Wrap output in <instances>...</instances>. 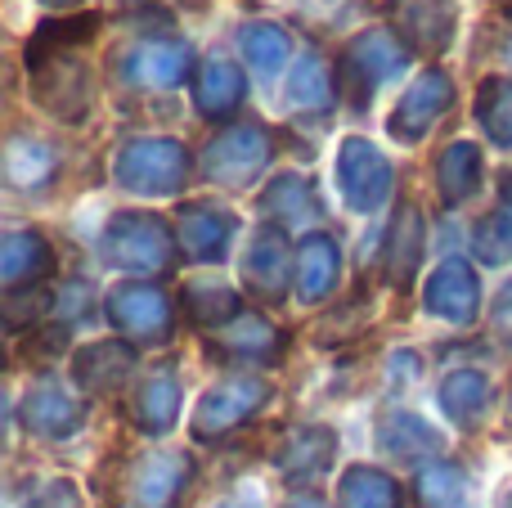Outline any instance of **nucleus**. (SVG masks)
<instances>
[{
    "label": "nucleus",
    "instance_id": "2f4dec72",
    "mask_svg": "<svg viewBox=\"0 0 512 508\" xmlns=\"http://www.w3.org/2000/svg\"><path fill=\"white\" fill-rule=\"evenodd\" d=\"M221 351L225 356H239V360H274L279 333H274L261 315H239V320L221 333Z\"/></svg>",
    "mask_w": 512,
    "mask_h": 508
},
{
    "label": "nucleus",
    "instance_id": "b1692460",
    "mask_svg": "<svg viewBox=\"0 0 512 508\" xmlns=\"http://www.w3.org/2000/svg\"><path fill=\"white\" fill-rule=\"evenodd\" d=\"M99 32L95 14H50L32 36H27V63L45 54H72Z\"/></svg>",
    "mask_w": 512,
    "mask_h": 508
},
{
    "label": "nucleus",
    "instance_id": "58836bf2",
    "mask_svg": "<svg viewBox=\"0 0 512 508\" xmlns=\"http://www.w3.org/2000/svg\"><path fill=\"white\" fill-rule=\"evenodd\" d=\"M499 225H504L508 239H512V180L504 185V203H499Z\"/></svg>",
    "mask_w": 512,
    "mask_h": 508
},
{
    "label": "nucleus",
    "instance_id": "dca6fc26",
    "mask_svg": "<svg viewBox=\"0 0 512 508\" xmlns=\"http://www.w3.org/2000/svg\"><path fill=\"white\" fill-rule=\"evenodd\" d=\"M243 99H248V81H243V72L234 59H207L203 68H198L194 104L203 117L225 122V117H234L243 108Z\"/></svg>",
    "mask_w": 512,
    "mask_h": 508
},
{
    "label": "nucleus",
    "instance_id": "2eb2a0df",
    "mask_svg": "<svg viewBox=\"0 0 512 508\" xmlns=\"http://www.w3.org/2000/svg\"><path fill=\"white\" fill-rule=\"evenodd\" d=\"M297 266V257H288V239L279 230H256L252 234V248H248V261H243V275H248L252 293L265 297V302H279L288 293V270Z\"/></svg>",
    "mask_w": 512,
    "mask_h": 508
},
{
    "label": "nucleus",
    "instance_id": "a878e982",
    "mask_svg": "<svg viewBox=\"0 0 512 508\" xmlns=\"http://www.w3.org/2000/svg\"><path fill=\"white\" fill-rule=\"evenodd\" d=\"M77 383L90 387V392H113L126 374H131V347L122 342H99V347H86L77 356Z\"/></svg>",
    "mask_w": 512,
    "mask_h": 508
},
{
    "label": "nucleus",
    "instance_id": "c85d7f7f",
    "mask_svg": "<svg viewBox=\"0 0 512 508\" xmlns=\"http://www.w3.org/2000/svg\"><path fill=\"white\" fill-rule=\"evenodd\" d=\"M477 122L499 149H512V81L486 77L477 90Z\"/></svg>",
    "mask_w": 512,
    "mask_h": 508
},
{
    "label": "nucleus",
    "instance_id": "a19ab883",
    "mask_svg": "<svg viewBox=\"0 0 512 508\" xmlns=\"http://www.w3.org/2000/svg\"><path fill=\"white\" fill-rule=\"evenodd\" d=\"M504 59L512 63V32H508V41H504Z\"/></svg>",
    "mask_w": 512,
    "mask_h": 508
},
{
    "label": "nucleus",
    "instance_id": "39448f33",
    "mask_svg": "<svg viewBox=\"0 0 512 508\" xmlns=\"http://www.w3.org/2000/svg\"><path fill=\"white\" fill-rule=\"evenodd\" d=\"M454 99H459V90H454L450 72H441V68L418 72V77L405 86V95L396 99L391 117H387L391 140H400V144L427 140V135H432V126L454 108Z\"/></svg>",
    "mask_w": 512,
    "mask_h": 508
},
{
    "label": "nucleus",
    "instance_id": "1a4fd4ad",
    "mask_svg": "<svg viewBox=\"0 0 512 508\" xmlns=\"http://www.w3.org/2000/svg\"><path fill=\"white\" fill-rule=\"evenodd\" d=\"M194 72V50L185 41H140L126 50L122 81L131 90H176Z\"/></svg>",
    "mask_w": 512,
    "mask_h": 508
},
{
    "label": "nucleus",
    "instance_id": "f257e3e1",
    "mask_svg": "<svg viewBox=\"0 0 512 508\" xmlns=\"http://www.w3.org/2000/svg\"><path fill=\"white\" fill-rule=\"evenodd\" d=\"M409 54L414 50L396 36V27H369V32H360L346 45L342 63H337V81H342V90L351 95L355 108H369L373 95H378L387 81L405 77Z\"/></svg>",
    "mask_w": 512,
    "mask_h": 508
},
{
    "label": "nucleus",
    "instance_id": "aec40b11",
    "mask_svg": "<svg viewBox=\"0 0 512 508\" xmlns=\"http://www.w3.org/2000/svg\"><path fill=\"white\" fill-rule=\"evenodd\" d=\"M239 54L256 77H279L283 68H292V36L279 23L252 18L239 27Z\"/></svg>",
    "mask_w": 512,
    "mask_h": 508
},
{
    "label": "nucleus",
    "instance_id": "e433bc0d",
    "mask_svg": "<svg viewBox=\"0 0 512 508\" xmlns=\"http://www.w3.org/2000/svg\"><path fill=\"white\" fill-rule=\"evenodd\" d=\"M23 504L27 508H81L77 486L63 482V477H36L23 491Z\"/></svg>",
    "mask_w": 512,
    "mask_h": 508
},
{
    "label": "nucleus",
    "instance_id": "a211bd4d",
    "mask_svg": "<svg viewBox=\"0 0 512 508\" xmlns=\"http://www.w3.org/2000/svg\"><path fill=\"white\" fill-rule=\"evenodd\" d=\"M23 419L32 428V437H72L86 414H81V405L59 383H36L23 405Z\"/></svg>",
    "mask_w": 512,
    "mask_h": 508
},
{
    "label": "nucleus",
    "instance_id": "473e14b6",
    "mask_svg": "<svg viewBox=\"0 0 512 508\" xmlns=\"http://www.w3.org/2000/svg\"><path fill=\"white\" fill-rule=\"evenodd\" d=\"M436 446H441V437H436L423 419H414V414H387V419H382V450H391V455L409 459V455H423V450H436Z\"/></svg>",
    "mask_w": 512,
    "mask_h": 508
},
{
    "label": "nucleus",
    "instance_id": "bb28decb",
    "mask_svg": "<svg viewBox=\"0 0 512 508\" xmlns=\"http://www.w3.org/2000/svg\"><path fill=\"white\" fill-rule=\"evenodd\" d=\"M180 414V383L162 369V374L144 378L140 396H135V423L144 432H167Z\"/></svg>",
    "mask_w": 512,
    "mask_h": 508
},
{
    "label": "nucleus",
    "instance_id": "c9c22d12",
    "mask_svg": "<svg viewBox=\"0 0 512 508\" xmlns=\"http://www.w3.org/2000/svg\"><path fill=\"white\" fill-rule=\"evenodd\" d=\"M418 500L423 508H454L463 500V473L454 464H432L418 477Z\"/></svg>",
    "mask_w": 512,
    "mask_h": 508
},
{
    "label": "nucleus",
    "instance_id": "f8f14e48",
    "mask_svg": "<svg viewBox=\"0 0 512 508\" xmlns=\"http://www.w3.org/2000/svg\"><path fill=\"white\" fill-rule=\"evenodd\" d=\"M234 239V212L216 203H185L180 207V230L176 243L185 257L194 261H221Z\"/></svg>",
    "mask_w": 512,
    "mask_h": 508
},
{
    "label": "nucleus",
    "instance_id": "79ce46f5",
    "mask_svg": "<svg viewBox=\"0 0 512 508\" xmlns=\"http://www.w3.org/2000/svg\"><path fill=\"white\" fill-rule=\"evenodd\" d=\"M292 508H319L315 500H301V504H292Z\"/></svg>",
    "mask_w": 512,
    "mask_h": 508
},
{
    "label": "nucleus",
    "instance_id": "4be33fe9",
    "mask_svg": "<svg viewBox=\"0 0 512 508\" xmlns=\"http://www.w3.org/2000/svg\"><path fill=\"white\" fill-rule=\"evenodd\" d=\"M481 171H486V162H481V149L472 140H454L450 149L436 158V189H441L445 203H468L472 194H477L481 185Z\"/></svg>",
    "mask_w": 512,
    "mask_h": 508
},
{
    "label": "nucleus",
    "instance_id": "20e7f679",
    "mask_svg": "<svg viewBox=\"0 0 512 508\" xmlns=\"http://www.w3.org/2000/svg\"><path fill=\"white\" fill-rule=\"evenodd\" d=\"M32 99L59 122H81L95 104V77L81 54H45L32 59Z\"/></svg>",
    "mask_w": 512,
    "mask_h": 508
},
{
    "label": "nucleus",
    "instance_id": "7c9ffc66",
    "mask_svg": "<svg viewBox=\"0 0 512 508\" xmlns=\"http://www.w3.org/2000/svg\"><path fill=\"white\" fill-rule=\"evenodd\" d=\"M261 207H265L270 216H279L283 225L310 221V216L319 212V203H315V185H310L306 176H279L270 189H265Z\"/></svg>",
    "mask_w": 512,
    "mask_h": 508
},
{
    "label": "nucleus",
    "instance_id": "6e6552de",
    "mask_svg": "<svg viewBox=\"0 0 512 508\" xmlns=\"http://www.w3.org/2000/svg\"><path fill=\"white\" fill-rule=\"evenodd\" d=\"M265 401H270V387H265L261 378H252V374L225 378V383H216L212 392L203 396V405H198L194 437H203V441L225 437V432H234L239 423H248Z\"/></svg>",
    "mask_w": 512,
    "mask_h": 508
},
{
    "label": "nucleus",
    "instance_id": "cd10ccee",
    "mask_svg": "<svg viewBox=\"0 0 512 508\" xmlns=\"http://www.w3.org/2000/svg\"><path fill=\"white\" fill-rule=\"evenodd\" d=\"M441 405L450 410L454 423H481V414L490 410V383L477 374V369H459L441 383Z\"/></svg>",
    "mask_w": 512,
    "mask_h": 508
},
{
    "label": "nucleus",
    "instance_id": "72a5a7b5",
    "mask_svg": "<svg viewBox=\"0 0 512 508\" xmlns=\"http://www.w3.org/2000/svg\"><path fill=\"white\" fill-rule=\"evenodd\" d=\"M342 504L346 508H396L400 491L391 477L373 473V468H355V473H346V482H342Z\"/></svg>",
    "mask_w": 512,
    "mask_h": 508
},
{
    "label": "nucleus",
    "instance_id": "9d476101",
    "mask_svg": "<svg viewBox=\"0 0 512 508\" xmlns=\"http://www.w3.org/2000/svg\"><path fill=\"white\" fill-rule=\"evenodd\" d=\"M396 36L418 54H445L459 27V5L454 0H396L391 5Z\"/></svg>",
    "mask_w": 512,
    "mask_h": 508
},
{
    "label": "nucleus",
    "instance_id": "ddd939ff",
    "mask_svg": "<svg viewBox=\"0 0 512 508\" xmlns=\"http://www.w3.org/2000/svg\"><path fill=\"white\" fill-rule=\"evenodd\" d=\"M481 306V279L468 261H445L427 279V311L450 324H472Z\"/></svg>",
    "mask_w": 512,
    "mask_h": 508
},
{
    "label": "nucleus",
    "instance_id": "f3484780",
    "mask_svg": "<svg viewBox=\"0 0 512 508\" xmlns=\"http://www.w3.org/2000/svg\"><path fill=\"white\" fill-rule=\"evenodd\" d=\"M337 86H342L337 68H328L319 54H301L288 68V77H283V99L297 113H328L337 99Z\"/></svg>",
    "mask_w": 512,
    "mask_h": 508
},
{
    "label": "nucleus",
    "instance_id": "423d86ee",
    "mask_svg": "<svg viewBox=\"0 0 512 508\" xmlns=\"http://www.w3.org/2000/svg\"><path fill=\"white\" fill-rule=\"evenodd\" d=\"M171 252H176V239L158 216L117 212L104 230V257L117 270H167Z\"/></svg>",
    "mask_w": 512,
    "mask_h": 508
},
{
    "label": "nucleus",
    "instance_id": "4468645a",
    "mask_svg": "<svg viewBox=\"0 0 512 508\" xmlns=\"http://www.w3.org/2000/svg\"><path fill=\"white\" fill-rule=\"evenodd\" d=\"M194 477V464L185 455H171V450H158V455L140 459L131 482V504L135 508H171L180 500V491Z\"/></svg>",
    "mask_w": 512,
    "mask_h": 508
},
{
    "label": "nucleus",
    "instance_id": "f704fd0d",
    "mask_svg": "<svg viewBox=\"0 0 512 508\" xmlns=\"http://www.w3.org/2000/svg\"><path fill=\"white\" fill-rule=\"evenodd\" d=\"M185 311L194 315L198 324H221L239 315V302L225 284H189L185 288Z\"/></svg>",
    "mask_w": 512,
    "mask_h": 508
},
{
    "label": "nucleus",
    "instance_id": "ea45409f",
    "mask_svg": "<svg viewBox=\"0 0 512 508\" xmlns=\"http://www.w3.org/2000/svg\"><path fill=\"white\" fill-rule=\"evenodd\" d=\"M41 5H50V9H72V5H81V0H41Z\"/></svg>",
    "mask_w": 512,
    "mask_h": 508
},
{
    "label": "nucleus",
    "instance_id": "7ed1b4c3",
    "mask_svg": "<svg viewBox=\"0 0 512 508\" xmlns=\"http://www.w3.org/2000/svg\"><path fill=\"white\" fill-rule=\"evenodd\" d=\"M270 158H274V140L252 117V122L221 126L212 135V144L203 149V176L221 189H248Z\"/></svg>",
    "mask_w": 512,
    "mask_h": 508
},
{
    "label": "nucleus",
    "instance_id": "393cba45",
    "mask_svg": "<svg viewBox=\"0 0 512 508\" xmlns=\"http://www.w3.org/2000/svg\"><path fill=\"white\" fill-rule=\"evenodd\" d=\"M391 284L405 288L414 279L418 261H423V212L414 203H405L391 221Z\"/></svg>",
    "mask_w": 512,
    "mask_h": 508
},
{
    "label": "nucleus",
    "instance_id": "412c9836",
    "mask_svg": "<svg viewBox=\"0 0 512 508\" xmlns=\"http://www.w3.org/2000/svg\"><path fill=\"white\" fill-rule=\"evenodd\" d=\"M333 455H337V437L328 428H297V432H288V441H283L279 468H283V477H292V482H310V477L328 473Z\"/></svg>",
    "mask_w": 512,
    "mask_h": 508
},
{
    "label": "nucleus",
    "instance_id": "c756f323",
    "mask_svg": "<svg viewBox=\"0 0 512 508\" xmlns=\"http://www.w3.org/2000/svg\"><path fill=\"white\" fill-rule=\"evenodd\" d=\"M50 266H54V252L36 230H14L5 239V279L9 284H27V279L45 275Z\"/></svg>",
    "mask_w": 512,
    "mask_h": 508
},
{
    "label": "nucleus",
    "instance_id": "5701e85b",
    "mask_svg": "<svg viewBox=\"0 0 512 508\" xmlns=\"http://www.w3.org/2000/svg\"><path fill=\"white\" fill-rule=\"evenodd\" d=\"M5 176L14 189H45L54 176H59V158L45 140L36 135H14L5 149Z\"/></svg>",
    "mask_w": 512,
    "mask_h": 508
},
{
    "label": "nucleus",
    "instance_id": "f03ea898",
    "mask_svg": "<svg viewBox=\"0 0 512 508\" xmlns=\"http://www.w3.org/2000/svg\"><path fill=\"white\" fill-rule=\"evenodd\" d=\"M113 176L122 189L144 198H167L180 194L189 180V149L167 135H140V140L122 144L113 162Z\"/></svg>",
    "mask_w": 512,
    "mask_h": 508
},
{
    "label": "nucleus",
    "instance_id": "6ab92c4d",
    "mask_svg": "<svg viewBox=\"0 0 512 508\" xmlns=\"http://www.w3.org/2000/svg\"><path fill=\"white\" fill-rule=\"evenodd\" d=\"M337 270H342V257H337V243L328 234H306L297 248V297L301 302H319L337 288Z\"/></svg>",
    "mask_w": 512,
    "mask_h": 508
},
{
    "label": "nucleus",
    "instance_id": "4c0bfd02",
    "mask_svg": "<svg viewBox=\"0 0 512 508\" xmlns=\"http://www.w3.org/2000/svg\"><path fill=\"white\" fill-rule=\"evenodd\" d=\"M495 333L512 342V284L499 293V302H495Z\"/></svg>",
    "mask_w": 512,
    "mask_h": 508
},
{
    "label": "nucleus",
    "instance_id": "9b49d317",
    "mask_svg": "<svg viewBox=\"0 0 512 508\" xmlns=\"http://www.w3.org/2000/svg\"><path fill=\"white\" fill-rule=\"evenodd\" d=\"M108 320L135 342H162L171 333V306L158 288L122 284L108 293Z\"/></svg>",
    "mask_w": 512,
    "mask_h": 508
},
{
    "label": "nucleus",
    "instance_id": "0eeeda50",
    "mask_svg": "<svg viewBox=\"0 0 512 508\" xmlns=\"http://www.w3.org/2000/svg\"><path fill=\"white\" fill-rule=\"evenodd\" d=\"M337 185H342L346 203H351L355 212H373V207L387 203L391 185H396V171H391L387 153L373 140L346 135L342 149H337Z\"/></svg>",
    "mask_w": 512,
    "mask_h": 508
}]
</instances>
